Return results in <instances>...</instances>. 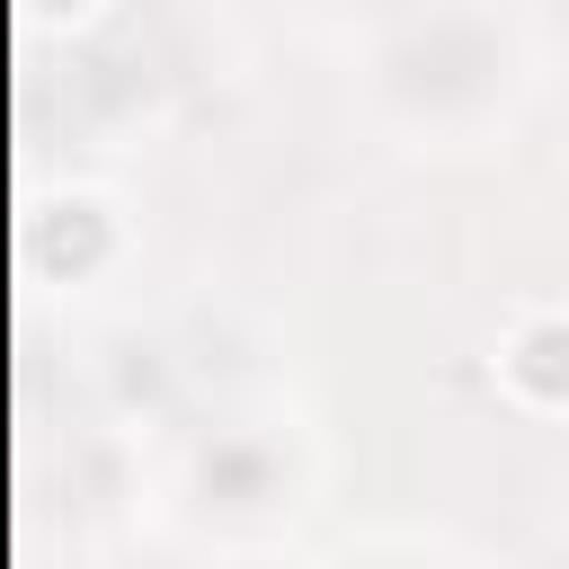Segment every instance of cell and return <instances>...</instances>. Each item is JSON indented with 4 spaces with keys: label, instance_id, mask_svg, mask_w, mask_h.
<instances>
[{
    "label": "cell",
    "instance_id": "1",
    "mask_svg": "<svg viewBox=\"0 0 569 569\" xmlns=\"http://www.w3.org/2000/svg\"><path fill=\"white\" fill-rule=\"evenodd\" d=\"M525 382H533V391H560V382H569V329L525 338Z\"/></svg>",
    "mask_w": 569,
    "mask_h": 569
}]
</instances>
